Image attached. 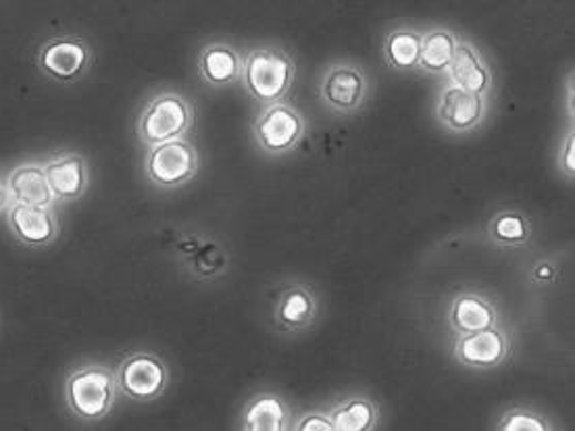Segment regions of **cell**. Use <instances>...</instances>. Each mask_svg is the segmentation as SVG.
Instances as JSON below:
<instances>
[{
  "label": "cell",
  "instance_id": "obj_23",
  "mask_svg": "<svg viewBox=\"0 0 575 431\" xmlns=\"http://www.w3.org/2000/svg\"><path fill=\"white\" fill-rule=\"evenodd\" d=\"M496 431H551L542 414L527 409H511L503 414Z\"/></svg>",
  "mask_w": 575,
  "mask_h": 431
},
{
  "label": "cell",
  "instance_id": "obj_7",
  "mask_svg": "<svg viewBox=\"0 0 575 431\" xmlns=\"http://www.w3.org/2000/svg\"><path fill=\"white\" fill-rule=\"evenodd\" d=\"M92 54L86 42L80 38H57L42 47L38 65L54 82L73 84L86 75Z\"/></svg>",
  "mask_w": 575,
  "mask_h": 431
},
{
  "label": "cell",
  "instance_id": "obj_6",
  "mask_svg": "<svg viewBox=\"0 0 575 431\" xmlns=\"http://www.w3.org/2000/svg\"><path fill=\"white\" fill-rule=\"evenodd\" d=\"M117 388L134 400H155L167 388L170 371L155 355L138 352L127 357L117 369Z\"/></svg>",
  "mask_w": 575,
  "mask_h": 431
},
{
  "label": "cell",
  "instance_id": "obj_11",
  "mask_svg": "<svg viewBox=\"0 0 575 431\" xmlns=\"http://www.w3.org/2000/svg\"><path fill=\"white\" fill-rule=\"evenodd\" d=\"M7 222L16 238L30 248H42L57 238V219L51 208L13 205Z\"/></svg>",
  "mask_w": 575,
  "mask_h": 431
},
{
  "label": "cell",
  "instance_id": "obj_2",
  "mask_svg": "<svg viewBox=\"0 0 575 431\" xmlns=\"http://www.w3.org/2000/svg\"><path fill=\"white\" fill-rule=\"evenodd\" d=\"M117 381L105 365H86L65 381V398L71 411L84 421H99L115 404Z\"/></svg>",
  "mask_w": 575,
  "mask_h": 431
},
{
  "label": "cell",
  "instance_id": "obj_24",
  "mask_svg": "<svg viewBox=\"0 0 575 431\" xmlns=\"http://www.w3.org/2000/svg\"><path fill=\"white\" fill-rule=\"evenodd\" d=\"M217 253H219V248L207 246V248H203V250L196 255V271H198L201 276H211V274H215L217 269L224 267V259L213 260V255H217Z\"/></svg>",
  "mask_w": 575,
  "mask_h": 431
},
{
  "label": "cell",
  "instance_id": "obj_27",
  "mask_svg": "<svg viewBox=\"0 0 575 431\" xmlns=\"http://www.w3.org/2000/svg\"><path fill=\"white\" fill-rule=\"evenodd\" d=\"M532 277L538 281V284H548L555 279V267L546 260L538 263L534 269H532Z\"/></svg>",
  "mask_w": 575,
  "mask_h": 431
},
{
  "label": "cell",
  "instance_id": "obj_3",
  "mask_svg": "<svg viewBox=\"0 0 575 431\" xmlns=\"http://www.w3.org/2000/svg\"><path fill=\"white\" fill-rule=\"evenodd\" d=\"M194 123L192 104L175 92H161L142 109L138 136L148 148L179 140Z\"/></svg>",
  "mask_w": 575,
  "mask_h": 431
},
{
  "label": "cell",
  "instance_id": "obj_17",
  "mask_svg": "<svg viewBox=\"0 0 575 431\" xmlns=\"http://www.w3.org/2000/svg\"><path fill=\"white\" fill-rule=\"evenodd\" d=\"M274 312L281 328L300 331L314 324L317 317V298L311 290L302 286H290L279 293Z\"/></svg>",
  "mask_w": 575,
  "mask_h": 431
},
{
  "label": "cell",
  "instance_id": "obj_26",
  "mask_svg": "<svg viewBox=\"0 0 575 431\" xmlns=\"http://www.w3.org/2000/svg\"><path fill=\"white\" fill-rule=\"evenodd\" d=\"M575 136L569 134L565 140V146L561 151V170L563 173H567L569 177H574L575 173Z\"/></svg>",
  "mask_w": 575,
  "mask_h": 431
},
{
  "label": "cell",
  "instance_id": "obj_10",
  "mask_svg": "<svg viewBox=\"0 0 575 431\" xmlns=\"http://www.w3.org/2000/svg\"><path fill=\"white\" fill-rule=\"evenodd\" d=\"M506 352L509 340L505 333L496 328L459 336L454 342L456 361L468 367H496L505 361Z\"/></svg>",
  "mask_w": 575,
  "mask_h": 431
},
{
  "label": "cell",
  "instance_id": "obj_28",
  "mask_svg": "<svg viewBox=\"0 0 575 431\" xmlns=\"http://www.w3.org/2000/svg\"><path fill=\"white\" fill-rule=\"evenodd\" d=\"M9 205V194H7V188H4V184H0V211Z\"/></svg>",
  "mask_w": 575,
  "mask_h": 431
},
{
  "label": "cell",
  "instance_id": "obj_18",
  "mask_svg": "<svg viewBox=\"0 0 575 431\" xmlns=\"http://www.w3.org/2000/svg\"><path fill=\"white\" fill-rule=\"evenodd\" d=\"M333 431H373L378 425V409L366 397H350L328 413Z\"/></svg>",
  "mask_w": 575,
  "mask_h": 431
},
{
  "label": "cell",
  "instance_id": "obj_25",
  "mask_svg": "<svg viewBox=\"0 0 575 431\" xmlns=\"http://www.w3.org/2000/svg\"><path fill=\"white\" fill-rule=\"evenodd\" d=\"M295 431H333V425L326 413H307L298 419Z\"/></svg>",
  "mask_w": 575,
  "mask_h": 431
},
{
  "label": "cell",
  "instance_id": "obj_5",
  "mask_svg": "<svg viewBox=\"0 0 575 431\" xmlns=\"http://www.w3.org/2000/svg\"><path fill=\"white\" fill-rule=\"evenodd\" d=\"M302 134L305 121L292 104H269L255 121V140L269 155H284L292 151Z\"/></svg>",
  "mask_w": 575,
  "mask_h": 431
},
{
  "label": "cell",
  "instance_id": "obj_13",
  "mask_svg": "<svg viewBox=\"0 0 575 431\" xmlns=\"http://www.w3.org/2000/svg\"><path fill=\"white\" fill-rule=\"evenodd\" d=\"M44 173L54 201H78L88 186L86 158L63 155L44 165Z\"/></svg>",
  "mask_w": 575,
  "mask_h": 431
},
{
  "label": "cell",
  "instance_id": "obj_15",
  "mask_svg": "<svg viewBox=\"0 0 575 431\" xmlns=\"http://www.w3.org/2000/svg\"><path fill=\"white\" fill-rule=\"evenodd\" d=\"M451 326L461 336L496 328L499 315L489 300L480 294H459L451 307Z\"/></svg>",
  "mask_w": 575,
  "mask_h": 431
},
{
  "label": "cell",
  "instance_id": "obj_4",
  "mask_svg": "<svg viewBox=\"0 0 575 431\" xmlns=\"http://www.w3.org/2000/svg\"><path fill=\"white\" fill-rule=\"evenodd\" d=\"M198 151L184 138L153 146L144 158L146 177L161 188H175L188 184L198 173Z\"/></svg>",
  "mask_w": 575,
  "mask_h": 431
},
{
  "label": "cell",
  "instance_id": "obj_19",
  "mask_svg": "<svg viewBox=\"0 0 575 431\" xmlns=\"http://www.w3.org/2000/svg\"><path fill=\"white\" fill-rule=\"evenodd\" d=\"M286 421L288 409L281 398L259 394L246 404L243 431H286Z\"/></svg>",
  "mask_w": 575,
  "mask_h": 431
},
{
  "label": "cell",
  "instance_id": "obj_21",
  "mask_svg": "<svg viewBox=\"0 0 575 431\" xmlns=\"http://www.w3.org/2000/svg\"><path fill=\"white\" fill-rule=\"evenodd\" d=\"M423 34L413 28H397L386 35L383 52L386 61L394 70H413L418 68Z\"/></svg>",
  "mask_w": 575,
  "mask_h": 431
},
{
  "label": "cell",
  "instance_id": "obj_9",
  "mask_svg": "<svg viewBox=\"0 0 575 431\" xmlns=\"http://www.w3.org/2000/svg\"><path fill=\"white\" fill-rule=\"evenodd\" d=\"M324 101L338 111H352L363 103L367 94V80L363 71L350 63H338L326 71L321 80Z\"/></svg>",
  "mask_w": 575,
  "mask_h": 431
},
{
  "label": "cell",
  "instance_id": "obj_16",
  "mask_svg": "<svg viewBox=\"0 0 575 431\" xmlns=\"http://www.w3.org/2000/svg\"><path fill=\"white\" fill-rule=\"evenodd\" d=\"M198 70L205 82L213 86H226L243 75V57L229 44H207L201 52Z\"/></svg>",
  "mask_w": 575,
  "mask_h": 431
},
{
  "label": "cell",
  "instance_id": "obj_12",
  "mask_svg": "<svg viewBox=\"0 0 575 431\" xmlns=\"http://www.w3.org/2000/svg\"><path fill=\"white\" fill-rule=\"evenodd\" d=\"M7 194L16 201V205L28 207L51 208L54 196L44 173V165L28 163L11 172L7 179Z\"/></svg>",
  "mask_w": 575,
  "mask_h": 431
},
{
  "label": "cell",
  "instance_id": "obj_1",
  "mask_svg": "<svg viewBox=\"0 0 575 431\" xmlns=\"http://www.w3.org/2000/svg\"><path fill=\"white\" fill-rule=\"evenodd\" d=\"M297 78L295 61L276 47H259L243 61V82L246 92L259 103H279Z\"/></svg>",
  "mask_w": 575,
  "mask_h": 431
},
{
  "label": "cell",
  "instance_id": "obj_8",
  "mask_svg": "<svg viewBox=\"0 0 575 431\" xmlns=\"http://www.w3.org/2000/svg\"><path fill=\"white\" fill-rule=\"evenodd\" d=\"M484 96H478L454 84H446L440 92L438 120L453 132H470L471 127L484 120Z\"/></svg>",
  "mask_w": 575,
  "mask_h": 431
},
{
  "label": "cell",
  "instance_id": "obj_20",
  "mask_svg": "<svg viewBox=\"0 0 575 431\" xmlns=\"http://www.w3.org/2000/svg\"><path fill=\"white\" fill-rule=\"evenodd\" d=\"M456 44L459 42L453 32L444 28H437L423 34L421 52H419V70L428 73H446L453 63Z\"/></svg>",
  "mask_w": 575,
  "mask_h": 431
},
{
  "label": "cell",
  "instance_id": "obj_22",
  "mask_svg": "<svg viewBox=\"0 0 575 431\" xmlns=\"http://www.w3.org/2000/svg\"><path fill=\"white\" fill-rule=\"evenodd\" d=\"M489 232L490 238L496 246L511 248L530 240L532 224L520 211H503L492 217Z\"/></svg>",
  "mask_w": 575,
  "mask_h": 431
},
{
  "label": "cell",
  "instance_id": "obj_14",
  "mask_svg": "<svg viewBox=\"0 0 575 431\" xmlns=\"http://www.w3.org/2000/svg\"><path fill=\"white\" fill-rule=\"evenodd\" d=\"M449 78L451 84L463 88L468 92H473L478 96H482L490 88L492 75H490L489 65L484 63L482 54L475 51V47L470 42H459L456 51H454L453 63L449 68Z\"/></svg>",
  "mask_w": 575,
  "mask_h": 431
}]
</instances>
